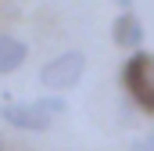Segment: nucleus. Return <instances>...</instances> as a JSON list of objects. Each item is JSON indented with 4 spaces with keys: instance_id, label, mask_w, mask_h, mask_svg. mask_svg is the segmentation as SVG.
Wrapping results in <instances>:
<instances>
[{
    "instance_id": "8",
    "label": "nucleus",
    "mask_w": 154,
    "mask_h": 151,
    "mask_svg": "<svg viewBox=\"0 0 154 151\" xmlns=\"http://www.w3.org/2000/svg\"><path fill=\"white\" fill-rule=\"evenodd\" d=\"M129 4H133V0H118V7H122V11H129Z\"/></svg>"
},
{
    "instance_id": "4",
    "label": "nucleus",
    "mask_w": 154,
    "mask_h": 151,
    "mask_svg": "<svg viewBox=\"0 0 154 151\" xmlns=\"http://www.w3.org/2000/svg\"><path fill=\"white\" fill-rule=\"evenodd\" d=\"M111 40H115V47L136 50V47L143 43V25H140V18H136L133 11H122L115 22H111Z\"/></svg>"
},
{
    "instance_id": "6",
    "label": "nucleus",
    "mask_w": 154,
    "mask_h": 151,
    "mask_svg": "<svg viewBox=\"0 0 154 151\" xmlns=\"http://www.w3.org/2000/svg\"><path fill=\"white\" fill-rule=\"evenodd\" d=\"M36 108H39V112H47L50 119H54V115H61V112H65V101H61V97H39V101H36Z\"/></svg>"
},
{
    "instance_id": "2",
    "label": "nucleus",
    "mask_w": 154,
    "mask_h": 151,
    "mask_svg": "<svg viewBox=\"0 0 154 151\" xmlns=\"http://www.w3.org/2000/svg\"><path fill=\"white\" fill-rule=\"evenodd\" d=\"M86 72V54L82 50H65V54H57L54 61H47L43 65V86H50V90H72L79 79Z\"/></svg>"
},
{
    "instance_id": "1",
    "label": "nucleus",
    "mask_w": 154,
    "mask_h": 151,
    "mask_svg": "<svg viewBox=\"0 0 154 151\" xmlns=\"http://www.w3.org/2000/svg\"><path fill=\"white\" fill-rule=\"evenodd\" d=\"M125 90L133 94V101L143 108V112H154V54H133L125 61Z\"/></svg>"
},
{
    "instance_id": "5",
    "label": "nucleus",
    "mask_w": 154,
    "mask_h": 151,
    "mask_svg": "<svg viewBox=\"0 0 154 151\" xmlns=\"http://www.w3.org/2000/svg\"><path fill=\"white\" fill-rule=\"evenodd\" d=\"M25 58H29V47H25L22 40L0 36V76H4V72H14V69H22V65H25Z\"/></svg>"
},
{
    "instance_id": "3",
    "label": "nucleus",
    "mask_w": 154,
    "mask_h": 151,
    "mask_svg": "<svg viewBox=\"0 0 154 151\" xmlns=\"http://www.w3.org/2000/svg\"><path fill=\"white\" fill-rule=\"evenodd\" d=\"M0 119L4 122H11V126H18V130H29V133H43V130H50V115L39 112L36 101L32 104H4L0 108Z\"/></svg>"
},
{
    "instance_id": "9",
    "label": "nucleus",
    "mask_w": 154,
    "mask_h": 151,
    "mask_svg": "<svg viewBox=\"0 0 154 151\" xmlns=\"http://www.w3.org/2000/svg\"><path fill=\"white\" fill-rule=\"evenodd\" d=\"M0 151H4V148H0Z\"/></svg>"
},
{
    "instance_id": "7",
    "label": "nucleus",
    "mask_w": 154,
    "mask_h": 151,
    "mask_svg": "<svg viewBox=\"0 0 154 151\" xmlns=\"http://www.w3.org/2000/svg\"><path fill=\"white\" fill-rule=\"evenodd\" d=\"M136 151H154V133H147V137L140 140V148H136Z\"/></svg>"
}]
</instances>
